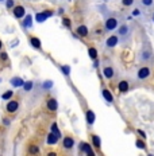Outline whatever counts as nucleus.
Masks as SVG:
<instances>
[{"mask_svg":"<svg viewBox=\"0 0 154 156\" xmlns=\"http://www.w3.org/2000/svg\"><path fill=\"white\" fill-rule=\"evenodd\" d=\"M137 62L139 65L154 66V50L152 47V43H150L149 41L142 42L138 53H137Z\"/></svg>","mask_w":154,"mask_h":156,"instance_id":"f257e3e1","label":"nucleus"},{"mask_svg":"<svg viewBox=\"0 0 154 156\" xmlns=\"http://www.w3.org/2000/svg\"><path fill=\"white\" fill-rule=\"evenodd\" d=\"M118 39H119V44L122 47L130 46V43L133 42V35H134V30L133 26L129 23H122L118 27V30L115 31Z\"/></svg>","mask_w":154,"mask_h":156,"instance_id":"f03ea898","label":"nucleus"},{"mask_svg":"<svg viewBox=\"0 0 154 156\" xmlns=\"http://www.w3.org/2000/svg\"><path fill=\"white\" fill-rule=\"evenodd\" d=\"M120 24H122V20H120V18L115 14L108 15L103 22V27H104L106 34H114Z\"/></svg>","mask_w":154,"mask_h":156,"instance_id":"7ed1b4c3","label":"nucleus"},{"mask_svg":"<svg viewBox=\"0 0 154 156\" xmlns=\"http://www.w3.org/2000/svg\"><path fill=\"white\" fill-rule=\"evenodd\" d=\"M101 71H103V76L106 80L111 81V80H115L116 77V67L114 65L112 59L110 58H104L101 61Z\"/></svg>","mask_w":154,"mask_h":156,"instance_id":"20e7f679","label":"nucleus"},{"mask_svg":"<svg viewBox=\"0 0 154 156\" xmlns=\"http://www.w3.org/2000/svg\"><path fill=\"white\" fill-rule=\"evenodd\" d=\"M153 76V66L149 65H139L135 71V81L137 82H146Z\"/></svg>","mask_w":154,"mask_h":156,"instance_id":"39448f33","label":"nucleus"},{"mask_svg":"<svg viewBox=\"0 0 154 156\" xmlns=\"http://www.w3.org/2000/svg\"><path fill=\"white\" fill-rule=\"evenodd\" d=\"M74 144H76V141H74V137L72 135H65L62 137V148L65 151H72L74 148Z\"/></svg>","mask_w":154,"mask_h":156,"instance_id":"423d86ee","label":"nucleus"},{"mask_svg":"<svg viewBox=\"0 0 154 156\" xmlns=\"http://www.w3.org/2000/svg\"><path fill=\"white\" fill-rule=\"evenodd\" d=\"M19 106H21V102L18 101V100H9L6 104V112L8 113V115H14L19 110Z\"/></svg>","mask_w":154,"mask_h":156,"instance_id":"0eeeda50","label":"nucleus"},{"mask_svg":"<svg viewBox=\"0 0 154 156\" xmlns=\"http://www.w3.org/2000/svg\"><path fill=\"white\" fill-rule=\"evenodd\" d=\"M118 44H119V39H118L116 34L108 35V37L106 38V42H104V46H106V48H115Z\"/></svg>","mask_w":154,"mask_h":156,"instance_id":"6e6552de","label":"nucleus"},{"mask_svg":"<svg viewBox=\"0 0 154 156\" xmlns=\"http://www.w3.org/2000/svg\"><path fill=\"white\" fill-rule=\"evenodd\" d=\"M11 11H12V16H14L15 19H18V20H22L26 16V8L23 5H15Z\"/></svg>","mask_w":154,"mask_h":156,"instance_id":"1a4fd4ad","label":"nucleus"},{"mask_svg":"<svg viewBox=\"0 0 154 156\" xmlns=\"http://www.w3.org/2000/svg\"><path fill=\"white\" fill-rule=\"evenodd\" d=\"M46 109L50 113H55L58 110V101L54 97H47L46 98Z\"/></svg>","mask_w":154,"mask_h":156,"instance_id":"9d476101","label":"nucleus"},{"mask_svg":"<svg viewBox=\"0 0 154 156\" xmlns=\"http://www.w3.org/2000/svg\"><path fill=\"white\" fill-rule=\"evenodd\" d=\"M130 89H131V85H130L129 80H120L119 82H118V92H119V94L127 93Z\"/></svg>","mask_w":154,"mask_h":156,"instance_id":"9b49d317","label":"nucleus"},{"mask_svg":"<svg viewBox=\"0 0 154 156\" xmlns=\"http://www.w3.org/2000/svg\"><path fill=\"white\" fill-rule=\"evenodd\" d=\"M76 35L80 38H88L89 37V28L87 24H78L76 27Z\"/></svg>","mask_w":154,"mask_h":156,"instance_id":"f8f14e48","label":"nucleus"},{"mask_svg":"<svg viewBox=\"0 0 154 156\" xmlns=\"http://www.w3.org/2000/svg\"><path fill=\"white\" fill-rule=\"evenodd\" d=\"M27 154L31 155V156H39V154H41V148H39V145L35 144V143H30L27 147Z\"/></svg>","mask_w":154,"mask_h":156,"instance_id":"ddd939ff","label":"nucleus"},{"mask_svg":"<svg viewBox=\"0 0 154 156\" xmlns=\"http://www.w3.org/2000/svg\"><path fill=\"white\" fill-rule=\"evenodd\" d=\"M58 140H60V137H58L55 133H51V132H49L47 133V137H46V144L49 145H54V144H57Z\"/></svg>","mask_w":154,"mask_h":156,"instance_id":"4468645a","label":"nucleus"},{"mask_svg":"<svg viewBox=\"0 0 154 156\" xmlns=\"http://www.w3.org/2000/svg\"><path fill=\"white\" fill-rule=\"evenodd\" d=\"M91 143H92V145L96 149L101 148V139L97 135H91Z\"/></svg>","mask_w":154,"mask_h":156,"instance_id":"2eb2a0df","label":"nucleus"},{"mask_svg":"<svg viewBox=\"0 0 154 156\" xmlns=\"http://www.w3.org/2000/svg\"><path fill=\"white\" fill-rule=\"evenodd\" d=\"M28 42H30V44L34 48H37V50H41L42 43H41V41H39V38H37V37H30Z\"/></svg>","mask_w":154,"mask_h":156,"instance_id":"dca6fc26","label":"nucleus"},{"mask_svg":"<svg viewBox=\"0 0 154 156\" xmlns=\"http://www.w3.org/2000/svg\"><path fill=\"white\" fill-rule=\"evenodd\" d=\"M9 83H11V86H14V87H21V86H23L24 81L19 77H14V78H11Z\"/></svg>","mask_w":154,"mask_h":156,"instance_id":"f3484780","label":"nucleus"},{"mask_svg":"<svg viewBox=\"0 0 154 156\" xmlns=\"http://www.w3.org/2000/svg\"><path fill=\"white\" fill-rule=\"evenodd\" d=\"M93 34H95V37H104L106 31H104L103 24H97L96 27L93 28Z\"/></svg>","mask_w":154,"mask_h":156,"instance_id":"a211bd4d","label":"nucleus"},{"mask_svg":"<svg viewBox=\"0 0 154 156\" xmlns=\"http://www.w3.org/2000/svg\"><path fill=\"white\" fill-rule=\"evenodd\" d=\"M139 2H141V7L142 8L150 9L154 7V0H139Z\"/></svg>","mask_w":154,"mask_h":156,"instance_id":"6ab92c4d","label":"nucleus"},{"mask_svg":"<svg viewBox=\"0 0 154 156\" xmlns=\"http://www.w3.org/2000/svg\"><path fill=\"white\" fill-rule=\"evenodd\" d=\"M31 23H32V18L30 15H26L23 19H22V26H23L24 28H28L31 27Z\"/></svg>","mask_w":154,"mask_h":156,"instance_id":"aec40b11","label":"nucleus"},{"mask_svg":"<svg viewBox=\"0 0 154 156\" xmlns=\"http://www.w3.org/2000/svg\"><path fill=\"white\" fill-rule=\"evenodd\" d=\"M12 97H14V90H11V89L6 90V92L2 94V100H4V101H9Z\"/></svg>","mask_w":154,"mask_h":156,"instance_id":"412c9836","label":"nucleus"},{"mask_svg":"<svg viewBox=\"0 0 154 156\" xmlns=\"http://www.w3.org/2000/svg\"><path fill=\"white\" fill-rule=\"evenodd\" d=\"M119 3L123 8H130L135 4V0H119Z\"/></svg>","mask_w":154,"mask_h":156,"instance_id":"4be33fe9","label":"nucleus"},{"mask_svg":"<svg viewBox=\"0 0 154 156\" xmlns=\"http://www.w3.org/2000/svg\"><path fill=\"white\" fill-rule=\"evenodd\" d=\"M50 132L51 133H55V135H57L58 137L61 139V131H60V128H58V125H57V122H55V121L50 125Z\"/></svg>","mask_w":154,"mask_h":156,"instance_id":"5701e85b","label":"nucleus"},{"mask_svg":"<svg viewBox=\"0 0 154 156\" xmlns=\"http://www.w3.org/2000/svg\"><path fill=\"white\" fill-rule=\"evenodd\" d=\"M22 87H23L24 92H31L32 87H34V82H32V81H27V82L23 83V86Z\"/></svg>","mask_w":154,"mask_h":156,"instance_id":"b1692460","label":"nucleus"},{"mask_svg":"<svg viewBox=\"0 0 154 156\" xmlns=\"http://www.w3.org/2000/svg\"><path fill=\"white\" fill-rule=\"evenodd\" d=\"M87 121H88V124H89V125L93 124L95 116H93V112H92V110H87Z\"/></svg>","mask_w":154,"mask_h":156,"instance_id":"393cba45","label":"nucleus"},{"mask_svg":"<svg viewBox=\"0 0 154 156\" xmlns=\"http://www.w3.org/2000/svg\"><path fill=\"white\" fill-rule=\"evenodd\" d=\"M62 24H64L66 28H72V20L68 18H62Z\"/></svg>","mask_w":154,"mask_h":156,"instance_id":"a878e982","label":"nucleus"},{"mask_svg":"<svg viewBox=\"0 0 154 156\" xmlns=\"http://www.w3.org/2000/svg\"><path fill=\"white\" fill-rule=\"evenodd\" d=\"M14 7H15V2H14V0H6V8H7L8 11H9V9H12Z\"/></svg>","mask_w":154,"mask_h":156,"instance_id":"bb28decb","label":"nucleus"},{"mask_svg":"<svg viewBox=\"0 0 154 156\" xmlns=\"http://www.w3.org/2000/svg\"><path fill=\"white\" fill-rule=\"evenodd\" d=\"M0 61H2V62H7L8 61V54L6 53V51H0Z\"/></svg>","mask_w":154,"mask_h":156,"instance_id":"cd10ccee","label":"nucleus"},{"mask_svg":"<svg viewBox=\"0 0 154 156\" xmlns=\"http://www.w3.org/2000/svg\"><path fill=\"white\" fill-rule=\"evenodd\" d=\"M51 15V12L50 11H46V12H41V14L38 15V20L41 22V20H43L45 18H46V16H50Z\"/></svg>","mask_w":154,"mask_h":156,"instance_id":"c85d7f7f","label":"nucleus"},{"mask_svg":"<svg viewBox=\"0 0 154 156\" xmlns=\"http://www.w3.org/2000/svg\"><path fill=\"white\" fill-rule=\"evenodd\" d=\"M103 96L106 97L107 101H112V100H114V98H112V96H111V94L108 93V90H107V89H104V90H103Z\"/></svg>","mask_w":154,"mask_h":156,"instance_id":"c756f323","label":"nucleus"},{"mask_svg":"<svg viewBox=\"0 0 154 156\" xmlns=\"http://www.w3.org/2000/svg\"><path fill=\"white\" fill-rule=\"evenodd\" d=\"M89 55H91V58H92V59H96V58H97L96 50H95V48H89Z\"/></svg>","mask_w":154,"mask_h":156,"instance_id":"7c9ffc66","label":"nucleus"},{"mask_svg":"<svg viewBox=\"0 0 154 156\" xmlns=\"http://www.w3.org/2000/svg\"><path fill=\"white\" fill-rule=\"evenodd\" d=\"M3 125H4V126H9V125H11V119L4 117V119H3Z\"/></svg>","mask_w":154,"mask_h":156,"instance_id":"2f4dec72","label":"nucleus"},{"mask_svg":"<svg viewBox=\"0 0 154 156\" xmlns=\"http://www.w3.org/2000/svg\"><path fill=\"white\" fill-rule=\"evenodd\" d=\"M137 145H138L139 148H143V149H145V147H146V145L143 144V141H142V140H139V139L137 140Z\"/></svg>","mask_w":154,"mask_h":156,"instance_id":"473e14b6","label":"nucleus"},{"mask_svg":"<svg viewBox=\"0 0 154 156\" xmlns=\"http://www.w3.org/2000/svg\"><path fill=\"white\" fill-rule=\"evenodd\" d=\"M85 156H96V154L93 152V149H91V151H88L87 154H85Z\"/></svg>","mask_w":154,"mask_h":156,"instance_id":"72a5a7b5","label":"nucleus"},{"mask_svg":"<svg viewBox=\"0 0 154 156\" xmlns=\"http://www.w3.org/2000/svg\"><path fill=\"white\" fill-rule=\"evenodd\" d=\"M47 156H58V155H57V152H54V151H49Z\"/></svg>","mask_w":154,"mask_h":156,"instance_id":"f704fd0d","label":"nucleus"},{"mask_svg":"<svg viewBox=\"0 0 154 156\" xmlns=\"http://www.w3.org/2000/svg\"><path fill=\"white\" fill-rule=\"evenodd\" d=\"M150 19H152V22H154V9L152 11V14H150Z\"/></svg>","mask_w":154,"mask_h":156,"instance_id":"c9c22d12","label":"nucleus"},{"mask_svg":"<svg viewBox=\"0 0 154 156\" xmlns=\"http://www.w3.org/2000/svg\"><path fill=\"white\" fill-rule=\"evenodd\" d=\"M2 50H3V42L0 41V51H2Z\"/></svg>","mask_w":154,"mask_h":156,"instance_id":"e433bc0d","label":"nucleus"},{"mask_svg":"<svg viewBox=\"0 0 154 156\" xmlns=\"http://www.w3.org/2000/svg\"><path fill=\"white\" fill-rule=\"evenodd\" d=\"M2 2H6V0H0V3H2Z\"/></svg>","mask_w":154,"mask_h":156,"instance_id":"4c0bfd02","label":"nucleus"},{"mask_svg":"<svg viewBox=\"0 0 154 156\" xmlns=\"http://www.w3.org/2000/svg\"><path fill=\"white\" fill-rule=\"evenodd\" d=\"M150 156H152V155H150Z\"/></svg>","mask_w":154,"mask_h":156,"instance_id":"58836bf2","label":"nucleus"}]
</instances>
